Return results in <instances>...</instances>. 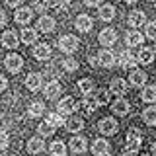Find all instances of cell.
<instances>
[{
    "label": "cell",
    "mask_w": 156,
    "mask_h": 156,
    "mask_svg": "<svg viewBox=\"0 0 156 156\" xmlns=\"http://www.w3.org/2000/svg\"><path fill=\"white\" fill-rule=\"evenodd\" d=\"M140 143H143V136H140L139 129H129L125 135V156H135L140 148Z\"/></svg>",
    "instance_id": "obj_1"
},
{
    "label": "cell",
    "mask_w": 156,
    "mask_h": 156,
    "mask_svg": "<svg viewBox=\"0 0 156 156\" xmlns=\"http://www.w3.org/2000/svg\"><path fill=\"white\" fill-rule=\"evenodd\" d=\"M78 37L76 35H70V33H66V35H61L58 37V49H61L62 53H66V55H72L74 51H78Z\"/></svg>",
    "instance_id": "obj_2"
},
{
    "label": "cell",
    "mask_w": 156,
    "mask_h": 156,
    "mask_svg": "<svg viewBox=\"0 0 156 156\" xmlns=\"http://www.w3.org/2000/svg\"><path fill=\"white\" fill-rule=\"evenodd\" d=\"M96 61H98V65L100 66H104V68H111L117 62V57H115V53L111 51L109 47H105V49H101L100 53H98V57H96Z\"/></svg>",
    "instance_id": "obj_3"
},
{
    "label": "cell",
    "mask_w": 156,
    "mask_h": 156,
    "mask_svg": "<svg viewBox=\"0 0 156 156\" xmlns=\"http://www.w3.org/2000/svg\"><path fill=\"white\" fill-rule=\"evenodd\" d=\"M76 109H78V104H76V100L72 96L62 98V100L57 104V113H61V115H70V113H74Z\"/></svg>",
    "instance_id": "obj_4"
},
{
    "label": "cell",
    "mask_w": 156,
    "mask_h": 156,
    "mask_svg": "<svg viewBox=\"0 0 156 156\" xmlns=\"http://www.w3.org/2000/svg\"><path fill=\"white\" fill-rule=\"evenodd\" d=\"M4 66H6V70H10V72H20V68L23 66V58H22V55H18V53H10V55L4 58Z\"/></svg>",
    "instance_id": "obj_5"
},
{
    "label": "cell",
    "mask_w": 156,
    "mask_h": 156,
    "mask_svg": "<svg viewBox=\"0 0 156 156\" xmlns=\"http://www.w3.org/2000/svg\"><path fill=\"white\" fill-rule=\"evenodd\" d=\"M98 129H100L101 135H115L117 129H119V123H117V119H113V117H104L100 121V125H98Z\"/></svg>",
    "instance_id": "obj_6"
},
{
    "label": "cell",
    "mask_w": 156,
    "mask_h": 156,
    "mask_svg": "<svg viewBox=\"0 0 156 156\" xmlns=\"http://www.w3.org/2000/svg\"><path fill=\"white\" fill-rule=\"evenodd\" d=\"M98 41H100L104 47H113L115 43H117V31H115V29H111V27L101 29L100 35H98Z\"/></svg>",
    "instance_id": "obj_7"
},
{
    "label": "cell",
    "mask_w": 156,
    "mask_h": 156,
    "mask_svg": "<svg viewBox=\"0 0 156 156\" xmlns=\"http://www.w3.org/2000/svg\"><path fill=\"white\" fill-rule=\"evenodd\" d=\"M119 65L123 68H135L136 65H139V61H136V53H133L131 49H123L119 55Z\"/></svg>",
    "instance_id": "obj_8"
},
{
    "label": "cell",
    "mask_w": 156,
    "mask_h": 156,
    "mask_svg": "<svg viewBox=\"0 0 156 156\" xmlns=\"http://www.w3.org/2000/svg\"><path fill=\"white\" fill-rule=\"evenodd\" d=\"M117 98H119V96L113 94V92H109V90H98L94 101H96L98 105H109V104H113Z\"/></svg>",
    "instance_id": "obj_9"
},
{
    "label": "cell",
    "mask_w": 156,
    "mask_h": 156,
    "mask_svg": "<svg viewBox=\"0 0 156 156\" xmlns=\"http://www.w3.org/2000/svg\"><path fill=\"white\" fill-rule=\"evenodd\" d=\"M2 45L6 47V49H16L20 45V35L16 33V29H8V31H4L2 33Z\"/></svg>",
    "instance_id": "obj_10"
},
{
    "label": "cell",
    "mask_w": 156,
    "mask_h": 156,
    "mask_svg": "<svg viewBox=\"0 0 156 156\" xmlns=\"http://www.w3.org/2000/svg\"><path fill=\"white\" fill-rule=\"evenodd\" d=\"M26 88L29 92H37L39 88H43V76L39 72H29L26 76Z\"/></svg>",
    "instance_id": "obj_11"
},
{
    "label": "cell",
    "mask_w": 156,
    "mask_h": 156,
    "mask_svg": "<svg viewBox=\"0 0 156 156\" xmlns=\"http://www.w3.org/2000/svg\"><path fill=\"white\" fill-rule=\"evenodd\" d=\"M127 22H129V26L131 27H143L144 23H146V14L143 12V10H133V12L127 16Z\"/></svg>",
    "instance_id": "obj_12"
},
{
    "label": "cell",
    "mask_w": 156,
    "mask_h": 156,
    "mask_svg": "<svg viewBox=\"0 0 156 156\" xmlns=\"http://www.w3.org/2000/svg\"><path fill=\"white\" fill-rule=\"evenodd\" d=\"M74 27L80 33H88L92 27H94V20H92L90 16H86V14H80V16L76 18V22H74Z\"/></svg>",
    "instance_id": "obj_13"
},
{
    "label": "cell",
    "mask_w": 156,
    "mask_h": 156,
    "mask_svg": "<svg viewBox=\"0 0 156 156\" xmlns=\"http://www.w3.org/2000/svg\"><path fill=\"white\" fill-rule=\"evenodd\" d=\"M109 143H107L105 139H96L94 143H92V154L94 156H107L109 154Z\"/></svg>",
    "instance_id": "obj_14"
},
{
    "label": "cell",
    "mask_w": 156,
    "mask_h": 156,
    "mask_svg": "<svg viewBox=\"0 0 156 156\" xmlns=\"http://www.w3.org/2000/svg\"><path fill=\"white\" fill-rule=\"evenodd\" d=\"M31 18H33V10L27 8V6L18 8L16 14H14V20H16L18 23H22V26H27V23L31 22Z\"/></svg>",
    "instance_id": "obj_15"
},
{
    "label": "cell",
    "mask_w": 156,
    "mask_h": 156,
    "mask_svg": "<svg viewBox=\"0 0 156 156\" xmlns=\"http://www.w3.org/2000/svg\"><path fill=\"white\" fill-rule=\"evenodd\" d=\"M144 41V35L140 31H136V29H131V31H127L125 33V45L127 47H136V45H140V43Z\"/></svg>",
    "instance_id": "obj_16"
},
{
    "label": "cell",
    "mask_w": 156,
    "mask_h": 156,
    "mask_svg": "<svg viewBox=\"0 0 156 156\" xmlns=\"http://www.w3.org/2000/svg\"><path fill=\"white\" fill-rule=\"evenodd\" d=\"M146 72L143 70H139V68H131V74H129V84H133L136 88H140V86H144L146 84Z\"/></svg>",
    "instance_id": "obj_17"
},
{
    "label": "cell",
    "mask_w": 156,
    "mask_h": 156,
    "mask_svg": "<svg viewBox=\"0 0 156 156\" xmlns=\"http://www.w3.org/2000/svg\"><path fill=\"white\" fill-rule=\"evenodd\" d=\"M33 57H35L37 61H47V58L51 57V47H49L47 43H37V45L33 47Z\"/></svg>",
    "instance_id": "obj_18"
},
{
    "label": "cell",
    "mask_w": 156,
    "mask_h": 156,
    "mask_svg": "<svg viewBox=\"0 0 156 156\" xmlns=\"http://www.w3.org/2000/svg\"><path fill=\"white\" fill-rule=\"evenodd\" d=\"M43 94H45L47 100H55V98H58V94H61V84H58L57 80L47 82V86L43 88Z\"/></svg>",
    "instance_id": "obj_19"
},
{
    "label": "cell",
    "mask_w": 156,
    "mask_h": 156,
    "mask_svg": "<svg viewBox=\"0 0 156 156\" xmlns=\"http://www.w3.org/2000/svg\"><path fill=\"white\" fill-rule=\"evenodd\" d=\"M45 150V143H43L41 136H33V139L27 140V152L29 154H39Z\"/></svg>",
    "instance_id": "obj_20"
},
{
    "label": "cell",
    "mask_w": 156,
    "mask_h": 156,
    "mask_svg": "<svg viewBox=\"0 0 156 156\" xmlns=\"http://www.w3.org/2000/svg\"><path fill=\"white\" fill-rule=\"evenodd\" d=\"M127 86H129V82H125V78H113L109 84V92H113L117 96H123L127 92Z\"/></svg>",
    "instance_id": "obj_21"
},
{
    "label": "cell",
    "mask_w": 156,
    "mask_h": 156,
    "mask_svg": "<svg viewBox=\"0 0 156 156\" xmlns=\"http://www.w3.org/2000/svg\"><path fill=\"white\" fill-rule=\"evenodd\" d=\"M86 148H88V143H86L84 136H72L70 139V150L72 152L82 154V152H86Z\"/></svg>",
    "instance_id": "obj_22"
},
{
    "label": "cell",
    "mask_w": 156,
    "mask_h": 156,
    "mask_svg": "<svg viewBox=\"0 0 156 156\" xmlns=\"http://www.w3.org/2000/svg\"><path fill=\"white\" fill-rule=\"evenodd\" d=\"M37 27H39V31H43V33H51L53 29H55V18L41 16L39 22H37Z\"/></svg>",
    "instance_id": "obj_23"
},
{
    "label": "cell",
    "mask_w": 156,
    "mask_h": 156,
    "mask_svg": "<svg viewBox=\"0 0 156 156\" xmlns=\"http://www.w3.org/2000/svg\"><path fill=\"white\" fill-rule=\"evenodd\" d=\"M136 61H139L140 65H150V62L154 61V51L150 47H143L136 53Z\"/></svg>",
    "instance_id": "obj_24"
},
{
    "label": "cell",
    "mask_w": 156,
    "mask_h": 156,
    "mask_svg": "<svg viewBox=\"0 0 156 156\" xmlns=\"http://www.w3.org/2000/svg\"><path fill=\"white\" fill-rule=\"evenodd\" d=\"M65 127L70 133H80V131L84 129V119H80V117H70V119L65 121Z\"/></svg>",
    "instance_id": "obj_25"
},
{
    "label": "cell",
    "mask_w": 156,
    "mask_h": 156,
    "mask_svg": "<svg viewBox=\"0 0 156 156\" xmlns=\"http://www.w3.org/2000/svg\"><path fill=\"white\" fill-rule=\"evenodd\" d=\"M98 16H100V20H104V22H111L115 18V6L113 4H104V6L98 10Z\"/></svg>",
    "instance_id": "obj_26"
},
{
    "label": "cell",
    "mask_w": 156,
    "mask_h": 156,
    "mask_svg": "<svg viewBox=\"0 0 156 156\" xmlns=\"http://www.w3.org/2000/svg\"><path fill=\"white\" fill-rule=\"evenodd\" d=\"M111 109H113L115 115H127V113H129V101L117 98L113 104H111Z\"/></svg>",
    "instance_id": "obj_27"
},
{
    "label": "cell",
    "mask_w": 156,
    "mask_h": 156,
    "mask_svg": "<svg viewBox=\"0 0 156 156\" xmlns=\"http://www.w3.org/2000/svg\"><path fill=\"white\" fill-rule=\"evenodd\" d=\"M94 80H90V78H82V80H78V92H80L82 96H90L92 92H94Z\"/></svg>",
    "instance_id": "obj_28"
},
{
    "label": "cell",
    "mask_w": 156,
    "mask_h": 156,
    "mask_svg": "<svg viewBox=\"0 0 156 156\" xmlns=\"http://www.w3.org/2000/svg\"><path fill=\"white\" fill-rule=\"evenodd\" d=\"M20 39H22V43H26V45H31V43L37 41V31H35V29H31V27H23Z\"/></svg>",
    "instance_id": "obj_29"
},
{
    "label": "cell",
    "mask_w": 156,
    "mask_h": 156,
    "mask_svg": "<svg viewBox=\"0 0 156 156\" xmlns=\"http://www.w3.org/2000/svg\"><path fill=\"white\" fill-rule=\"evenodd\" d=\"M140 100L144 101V104H154L156 101V86H146L143 90V94H140Z\"/></svg>",
    "instance_id": "obj_30"
},
{
    "label": "cell",
    "mask_w": 156,
    "mask_h": 156,
    "mask_svg": "<svg viewBox=\"0 0 156 156\" xmlns=\"http://www.w3.org/2000/svg\"><path fill=\"white\" fill-rule=\"evenodd\" d=\"M143 119H144V123L148 125V127H154L156 125V107L154 105H148L143 111Z\"/></svg>",
    "instance_id": "obj_31"
},
{
    "label": "cell",
    "mask_w": 156,
    "mask_h": 156,
    "mask_svg": "<svg viewBox=\"0 0 156 156\" xmlns=\"http://www.w3.org/2000/svg\"><path fill=\"white\" fill-rule=\"evenodd\" d=\"M78 107H82V111H84L86 115H92V113L98 109V104L94 101V98H88V96H86V100L82 101V104H78Z\"/></svg>",
    "instance_id": "obj_32"
},
{
    "label": "cell",
    "mask_w": 156,
    "mask_h": 156,
    "mask_svg": "<svg viewBox=\"0 0 156 156\" xmlns=\"http://www.w3.org/2000/svg\"><path fill=\"white\" fill-rule=\"evenodd\" d=\"M49 152L53 156H66V146L62 140H55V143H51V146H49Z\"/></svg>",
    "instance_id": "obj_33"
},
{
    "label": "cell",
    "mask_w": 156,
    "mask_h": 156,
    "mask_svg": "<svg viewBox=\"0 0 156 156\" xmlns=\"http://www.w3.org/2000/svg\"><path fill=\"white\" fill-rule=\"evenodd\" d=\"M27 113H29V117H33V119H37V117H41L43 113H45V105H43L41 101H33V104L29 105Z\"/></svg>",
    "instance_id": "obj_34"
},
{
    "label": "cell",
    "mask_w": 156,
    "mask_h": 156,
    "mask_svg": "<svg viewBox=\"0 0 156 156\" xmlns=\"http://www.w3.org/2000/svg\"><path fill=\"white\" fill-rule=\"evenodd\" d=\"M47 123L53 125L57 129V127H62V123H65V119H62L61 113H57V111H53V113H47Z\"/></svg>",
    "instance_id": "obj_35"
},
{
    "label": "cell",
    "mask_w": 156,
    "mask_h": 156,
    "mask_svg": "<svg viewBox=\"0 0 156 156\" xmlns=\"http://www.w3.org/2000/svg\"><path fill=\"white\" fill-rule=\"evenodd\" d=\"M62 68H65L66 72H74V70H78V61L72 58V57H66L65 61H62Z\"/></svg>",
    "instance_id": "obj_36"
},
{
    "label": "cell",
    "mask_w": 156,
    "mask_h": 156,
    "mask_svg": "<svg viewBox=\"0 0 156 156\" xmlns=\"http://www.w3.org/2000/svg\"><path fill=\"white\" fill-rule=\"evenodd\" d=\"M37 131H39V135H41V136L55 135V127H53V125H49L47 121H45V123H41V125H39V127H37Z\"/></svg>",
    "instance_id": "obj_37"
},
{
    "label": "cell",
    "mask_w": 156,
    "mask_h": 156,
    "mask_svg": "<svg viewBox=\"0 0 156 156\" xmlns=\"http://www.w3.org/2000/svg\"><path fill=\"white\" fill-rule=\"evenodd\" d=\"M144 29H146V37L148 39H156V22H148L146 20Z\"/></svg>",
    "instance_id": "obj_38"
},
{
    "label": "cell",
    "mask_w": 156,
    "mask_h": 156,
    "mask_svg": "<svg viewBox=\"0 0 156 156\" xmlns=\"http://www.w3.org/2000/svg\"><path fill=\"white\" fill-rule=\"evenodd\" d=\"M31 10L33 12H45L47 10V0H33Z\"/></svg>",
    "instance_id": "obj_39"
},
{
    "label": "cell",
    "mask_w": 156,
    "mask_h": 156,
    "mask_svg": "<svg viewBox=\"0 0 156 156\" xmlns=\"http://www.w3.org/2000/svg\"><path fill=\"white\" fill-rule=\"evenodd\" d=\"M10 144V139H8V133L6 131H0V150H6Z\"/></svg>",
    "instance_id": "obj_40"
},
{
    "label": "cell",
    "mask_w": 156,
    "mask_h": 156,
    "mask_svg": "<svg viewBox=\"0 0 156 156\" xmlns=\"http://www.w3.org/2000/svg\"><path fill=\"white\" fill-rule=\"evenodd\" d=\"M22 2H23V0H6V6L8 8H20Z\"/></svg>",
    "instance_id": "obj_41"
},
{
    "label": "cell",
    "mask_w": 156,
    "mask_h": 156,
    "mask_svg": "<svg viewBox=\"0 0 156 156\" xmlns=\"http://www.w3.org/2000/svg\"><path fill=\"white\" fill-rule=\"evenodd\" d=\"M6 88H8V80H6V76H4L2 72H0V92L6 90Z\"/></svg>",
    "instance_id": "obj_42"
},
{
    "label": "cell",
    "mask_w": 156,
    "mask_h": 156,
    "mask_svg": "<svg viewBox=\"0 0 156 156\" xmlns=\"http://www.w3.org/2000/svg\"><path fill=\"white\" fill-rule=\"evenodd\" d=\"M6 14H4V10H0V27H4V26H6Z\"/></svg>",
    "instance_id": "obj_43"
},
{
    "label": "cell",
    "mask_w": 156,
    "mask_h": 156,
    "mask_svg": "<svg viewBox=\"0 0 156 156\" xmlns=\"http://www.w3.org/2000/svg\"><path fill=\"white\" fill-rule=\"evenodd\" d=\"M100 2H101V0H84V4H86V6H98Z\"/></svg>",
    "instance_id": "obj_44"
},
{
    "label": "cell",
    "mask_w": 156,
    "mask_h": 156,
    "mask_svg": "<svg viewBox=\"0 0 156 156\" xmlns=\"http://www.w3.org/2000/svg\"><path fill=\"white\" fill-rule=\"evenodd\" d=\"M88 62H90L92 66H98V61H96V57H94V55H92L90 58H88Z\"/></svg>",
    "instance_id": "obj_45"
},
{
    "label": "cell",
    "mask_w": 156,
    "mask_h": 156,
    "mask_svg": "<svg viewBox=\"0 0 156 156\" xmlns=\"http://www.w3.org/2000/svg\"><path fill=\"white\" fill-rule=\"evenodd\" d=\"M127 4H135V2H139V0H125Z\"/></svg>",
    "instance_id": "obj_46"
},
{
    "label": "cell",
    "mask_w": 156,
    "mask_h": 156,
    "mask_svg": "<svg viewBox=\"0 0 156 156\" xmlns=\"http://www.w3.org/2000/svg\"><path fill=\"white\" fill-rule=\"evenodd\" d=\"M148 2H154V0H148Z\"/></svg>",
    "instance_id": "obj_47"
}]
</instances>
